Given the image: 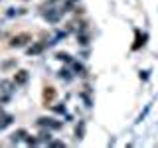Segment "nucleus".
Wrapping results in <instances>:
<instances>
[{
	"mask_svg": "<svg viewBox=\"0 0 158 148\" xmlns=\"http://www.w3.org/2000/svg\"><path fill=\"white\" fill-rule=\"evenodd\" d=\"M28 42H32V36L30 34H18L10 39V47H24Z\"/></svg>",
	"mask_w": 158,
	"mask_h": 148,
	"instance_id": "nucleus-1",
	"label": "nucleus"
},
{
	"mask_svg": "<svg viewBox=\"0 0 158 148\" xmlns=\"http://www.w3.org/2000/svg\"><path fill=\"white\" fill-rule=\"evenodd\" d=\"M38 125H40V126H48V128H59V126H61L59 122H53L52 118H40Z\"/></svg>",
	"mask_w": 158,
	"mask_h": 148,
	"instance_id": "nucleus-2",
	"label": "nucleus"
},
{
	"mask_svg": "<svg viewBox=\"0 0 158 148\" xmlns=\"http://www.w3.org/2000/svg\"><path fill=\"white\" fill-rule=\"evenodd\" d=\"M28 81V71H18L16 73V77H14V83H16V85H24V83Z\"/></svg>",
	"mask_w": 158,
	"mask_h": 148,
	"instance_id": "nucleus-3",
	"label": "nucleus"
},
{
	"mask_svg": "<svg viewBox=\"0 0 158 148\" xmlns=\"http://www.w3.org/2000/svg\"><path fill=\"white\" fill-rule=\"evenodd\" d=\"M12 125V115H0V128H6Z\"/></svg>",
	"mask_w": 158,
	"mask_h": 148,
	"instance_id": "nucleus-4",
	"label": "nucleus"
},
{
	"mask_svg": "<svg viewBox=\"0 0 158 148\" xmlns=\"http://www.w3.org/2000/svg\"><path fill=\"white\" fill-rule=\"evenodd\" d=\"M14 85H16V83H12V81H0V89H2L4 93H12Z\"/></svg>",
	"mask_w": 158,
	"mask_h": 148,
	"instance_id": "nucleus-5",
	"label": "nucleus"
},
{
	"mask_svg": "<svg viewBox=\"0 0 158 148\" xmlns=\"http://www.w3.org/2000/svg\"><path fill=\"white\" fill-rule=\"evenodd\" d=\"M42 49H44V43H36V46H32L28 49V53H30V56H36V53L42 51Z\"/></svg>",
	"mask_w": 158,
	"mask_h": 148,
	"instance_id": "nucleus-6",
	"label": "nucleus"
},
{
	"mask_svg": "<svg viewBox=\"0 0 158 148\" xmlns=\"http://www.w3.org/2000/svg\"><path fill=\"white\" fill-rule=\"evenodd\" d=\"M24 136H26V130H18V132H14V134H12V142H20Z\"/></svg>",
	"mask_w": 158,
	"mask_h": 148,
	"instance_id": "nucleus-7",
	"label": "nucleus"
},
{
	"mask_svg": "<svg viewBox=\"0 0 158 148\" xmlns=\"http://www.w3.org/2000/svg\"><path fill=\"white\" fill-rule=\"evenodd\" d=\"M0 36H2V32H0Z\"/></svg>",
	"mask_w": 158,
	"mask_h": 148,
	"instance_id": "nucleus-8",
	"label": "nucleus"
}]
</instances>
